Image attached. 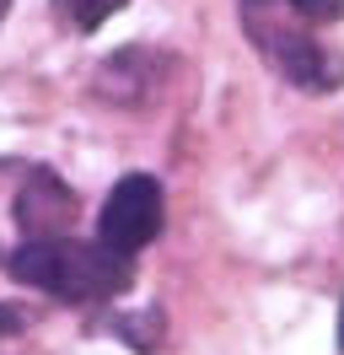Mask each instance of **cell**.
I'll return each mask as SVG.
<instances>
[{"mask_svg":"<svg viewBox=\"0 0 344 355\" xmlns=\"http://www.w3.org/2000/svg\"><path fill=\"white\" fill-rule=\"evenodd\" d=\"M11 275L60 302H108L129 286L135 269L108 243H81V237L60 232V237H27L11 253Z\"/></svg>","mask_w":344,"mask_h":355,"instance_id":"6da1fadb","label":"cell"},{"mask_svg":"<svg viewBox=\"0 0 344 355\" xmlns=\"http://www.w3.org/2000/svg\"><path fill=\"white\" fill-rule=\"evenodd\" d=\"M248 38L264 49V60L301 92L344 87V54L322 44V22L307 17L296 0H242Z\"/></svg>","mask_w":344,"mask_h":355,"instance_id":"7a4b0ae2","label":"cell"},{"mask_svg":"<svg viewBox=\"0 0 344 355\" xmlns=\"http://www.w3.org/2000/svg\"><path fill=\"white\" fill-rule=\"evenodd\" d=\"M76 221V194L54 173H33L27 189L17 194V226L27 237H60Z\"/></svg>","mask_w":344,"mask_h":355,"instance_id":"277c9868","label":"cell"},{"mask_svg":"<svg viewBox=\"0 0 344 355\" xmlns=\"http://www.w3.org/2000/svg\"><path fill=\"white\" fill-rule=\"evenodd\" d=\"M162 216H167V205H162V183H156L150 173H129V178H119V183H113V194L103 200V216H97V243H108L113 253L135 259L140 248L156 243Z\"/></svg>","mask_w":344,"mask_h":355,"instance_id":"3957f363","label":"cell"},{"mask_svg":"<svg viewBox=\"0 0 344 355\" xmlns=\"http://www.w3.org/2000/svg\"><path fill=\"white\" fill-rule=\"evenodd\" d=\"M339 350H344V307H339Z\"/></svg>","mask_w":344,"mask_h":355,"instance_id":"8992f818","label":"cell"},{"mask_svg":"<svg viewBox=\"0 0 344 355\" xmlns=\"http://www.w3.org/2000/svg\"><path fill=\"white\" fill-rule=\"evenodd\" d=\"M54 6H60V17L76 27V33H97L113 11H124L129 0H54Z\"/></svg>","mask_w":344,"mask_h":355,"instance_id":"5b68a950","label":"cell"},{"mask_svg":"<svg viewBox=\"0 0 344 355\" xmlns=\"http://www.w3.org/2000/svg\"><path fill=\"white\" fill-rule=\"evenodd\" d=\"M6 11H11V0H0V22H6Z\"/></svg>","mask_w":344,"mask_h":355,"instance_id":"52a82bcc","label":"cell"}]
</instances>
